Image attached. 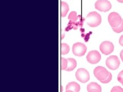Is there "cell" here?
<instances>
[{"label": "cell", "instance_id": "obj_17", "mask_svg": "<svg viewBox=\"0 0 123 92\" xmlns=\"http://www.w3.org/2000/svg\"><path fill=\"white\" fill-rule=\"evenodd\" d=\"M112 29L113 30V31L117 33L123 32V20L121 23V24L120 26L117 27H112Z\"/></svg>", "mask_w": 123, "mask_h": 92}, {"label": "cell", "instance_id": "obj_9", "mask_svg": "<svg viewBox=\"0 0 123 92\" xmlns=\"http://www.w3.org/2000/svg\"><path fill=\"white\" fill-rule=\"evenodd\" d=\"M86 58L88 63L91 64H96L101 60V55L98 51L92 50L88 53Z\"/></svg>", "mask_w": 123, "mask_h": 92}, {"label": "cell", "instance_id": "obj_19", "mask_svg": "<svg viewBox=\"0 0 123 92\" xmlns=\"http://www.w3.org/2000/svg\"><path fill=\"white\" fill-rule=\"evenodd\" d=\"M112 74H111V73L110 72H109L108 76L107 77V78L106 79H105V80H102V81H101V82L102 83H109L110 81H111V80H112Z\"/></svg>", "mask_w": 123, "mask_h": 92}, {"label": "cell", "instance_id": "obj_14", "mask_svg": "<svg viewBox=\"0 0 123 92\" xmlns=\"http://www.w3.org/2000/svg\"><path fill=\"white\" fill-rule=\"evenodd\" d=\"M70 51V47L69 46L65 43H63L61 44V54L65 55L68 53Z\"/></svg>", "mask_w": 123, "mask_h": 92}, {"label": "cell", "instance_id": "obj_4", "mask_svg": "<svg viewBox=\"0 0 123 92\" xmlns=\"http://www.w3.org/2000/svg\"><path fill=\"white\" fill-rule=\"evenodd\" d=\"M77 80L82 83H86L90 79V75L88 71L83 68L79 69L75 73Z\"/></svg>", "mask_w": 123, "mask_h": 92}, {"label": "cell", "instance_id": "obj_7", "mask_svg": "<svg viewBox=\"0 0 123 92\" xmlns=\"http://www.w3.org/2000/svg\"><path fill=\"white\" fill-rule=\"evenodd\" d=\"M87 48L84 44L76 43L72 46V52L76 56H82L85 54Z\"/></svg>", "mask_w": 123, "mask_h": 92}, {"label": "cell", "instance_id": "obj_22", "mask_svg": "<svg viewBox=\"0 0 123 92\" xmlns=\"http://www.w3.org/2000/svg\"><path fill=\"white\" fill-rule=\"evenodd\" d=\"M120 57H121V59H122V61H123V50H122L121 51V53H120Z\"/></svg>", "mask_w": 123, "mask_h": 92}, {"label": "cell", "instance_id": "obj_24", "mask_svg": "<svg viewBox=\"0 0 123 92\" xmlns=\"http://www.w3.org/2000/svg\"><path fill=\"white\" fill-rule=\"evenodd\" d=\"M66 92H74L71 91H66Z\"/></svg>", "mask_w": 123, "mask_h": 92}, {"label": "cell", "instance_id": "obj_15", "mask_svg": "<svg viewBox=\"0 0 123 92\" xmlns=\"http://www.w3.org/2000/svg\"><path fill=\"white\" fill-rule=\"evenodd\" d=\"M68 19L72 22H74L78 20V17L76 15V12L75 11H72L70 12L68 16Z\"/></svg>", "mask_w": 123, "mask_h": 92}, {"label": "cell", "instance_id": "obj_21", "mask_svg": "<svg viewBox=\"0 0 123 92\" xmlns=\"http://www.w3.org/2000/svg\"><path fill=\"white\" fill-rule=\"evenodd\" d=\"M119 44L122 46H123V35H122L119 39Z\"/></svg>", "mask_w": 123, "mask_h": 92}, {"label": "cell", "instance_id": "obj_10", "mask_svg": "<svg viewBox=\"0 0 123 92\" xmlns=\"http://www.w3.org/2000/svg\"><path fill=\"white\" fill-rule=\"evenodd\" d=\"M88 92H102L101 86L96 82H91L87 86Z\"/></svg>", "mask_w": 123, "mask_h": 92}, {"label": "cell", "instance_id": "obj_11", "mask_svg": "<svg viewBox=\"0 0 123 92\" xmlns=\"http://www.w3.org/2000/svg\"><path fill=\"white\" fill-rule=\"evenodd\" d=\"M66 91H71L74 92H79L80 86L75 82H71L68 83L66 87Z\"/></svg>", "mask_w": 123, "mask_h": 92}, {"label": "cell", "instance_id": "obj_3", "mask_svg": "<svg viewBox=\"0 0 123 92\" xmlns=\"http://www.w3.org/2000/svg\"><path fill=\"white\" fill-rule=\"evenodd\" d=\"M108 19L110 25L112 27H117L121 24L123 21L120 15L115 12L110 13L108 15Z\"/></svg>", "mask_w": 123, "mask_h": 92}, {"label": "cell", "instance_id": "obj_16", "mask_svg": "<svg viewBox=\"0 0 123 92\" xmlns=\"http://www.w3.org/2000/svg\"><path fill=\"white\" fill-rule=\"evenodd\" d=\"M68 60L67 59L64 58H61V69L62 70H65L67 68Z\"/></svg>", "mask_w": 123, "mask_h": 92}, {"label": "cell", "instance_id": "obj_13", "mask_svg": "<svg viewBox=\"0 0 123 92\" xmlns=\"http://www.w3.org/2000/svg\"><path fill=\"white\" fill-rule=\"evenodd\" d=\"M61 17H66L67 15L68 11H69V6L66 3L64 2H61Z\"/></svg>", "mask_w": 123, "mask_h": 92}, {"label": "cell", "instance_id": "obj_25", "mask_svg": "<svg viewBox=\"0 0 123 92\" xmlns=\"http://www.w3.org/2000/svg\"><path fill=\"white\" fill-rule=\"evenodd\" d=\"M61 89H62L61 92H63V86H61Z\"/></svg>", "mask_w": 123, "mask_h": 92}, {"label": "cell", "instance_id": "obj_18", "mask_svg": "<svg viewBox=\"0 0 123 92\" xmlns=\"http://www.w3.org/2000/svg\"><path fill=\"white\" fill-rule=\"evenodd\" d=\"M110 92H123V89L120 86H115L112 87Z\"/></svg>", "mask_w": 123, "mask_h": 92}, {"label": "cell", "instance_id": "obj_26", "mask_svg": "<svg viewBox=\"0 0 123 92\" xmlns=\"http://www.w3.org/2000/svg\"></svg>", "mask_w": 123, "mask_h": 92}, {"label": "cell", "instance_id": "obj_23", "mask_svg": "<svg viewBox=\"0 0 123 92\" xmlns=\"http://www.w3.org/2000/svg\"><path fill=\"white\" fill-rule=\"evenodd\" d=\"M117 1H118V2H120V3H123V0H117Z\"/></svg>", "mask_w": 123, "mask_h": 92}, {"label": "cell", "instance_id": "obj_1", "mask_svg": "<svg viewBox=\"0 0 123 92\" xmlns=\"http://www.w3.org/2000/svg\"><path fill=\"white\" fill-rule=\"evenodd\" d=\"M87 24L91 27H98L102 22V17L101 15L96 11H92L86 17Z\"/></svg>", "mask_w": 123, "mask_h": 92}, {"label": "cell", "instance_id": "obj_20", "mask_svg": "<svg viewBox=\"0 0 123 92\" xmlns=\"http://www.w3.org/2000/svg\"><path fill=\"white\" fill-rule=\"evenodd\" d=\"M117 80L121 83L123 84V70L119 73L117 76Z\"/></svg>", "mask_w": 123, "mask_h": 92}, {"label": "cell", "instance_id": "obj_12", "mask_svg": "<svg viewBox=\"0 0 123 92\" xmlns=\"http://www.w3.org/2000/svg\"><path fill=\"white\" fill-rule=\"evenodd\" d=\"M68 60V65L67 68L66 69V71H72L74 70V69L76 67V61L74 59L69 58L67 59Z\"/></svg>", "mask_w": 123, "mask_h": 92}, {"label": "cell", "instance_id": "obj_8", "mask_svg": "<svg viewBox=\"0 0 123 92\" xmlns=\"http://www.w3.org/2000/svg\"><path fill=\"white\" fill-rule=\"evenodd\" d=\"M114 49V45L110 41H105L101 43L99 46V49L101 52L106 55H108L112 53Z\"/></svg>", "mask_w": 123, "mask_h": 92}, {"label": "cell", "instance_id": "obj_5", "mask_svg": "<svg viewBox=\"0 0 123 92\" xmlns=\"http://www.w3.org/2000/svg\"><path fill=\"white\" fill-rule=\"evenodd\" d=\"M106 65L111 70H117L120 65V60L117 56L111 55L106 59Z\"/></svg>", "mask_w": 123, "mask_h": 92}, {"label": "cell", "instance_id": "obj_6", "mask_svg": "<svg viewBox=\"0 0 123 92\" xmlns=\"http://www.w3.org/2000/svg\"><path fill=\"white\" fill-rule=\"evenodd\" d=\"M112 5L108 0H98L95 3V8L100 11L107 12L109 11Z\"/></svg>", "mask_w": 123, "mask_h": 92}, {"label": "cell", "instance_id": "obj_2", "mask_svg": "<svg viewBox=\"0 0 123 92\" xmlns=\"http://www.w3.org/2000/svg\"><path fill=\"white\" fill-rule=\"evenodd\" d=\"M109 73V72L105 68L101 66L96 67L93 71L94 76L100 81L106 79L108 76Z\"/></svg>", "mask_w": 123, "mask_h": 92}]
</instances>
